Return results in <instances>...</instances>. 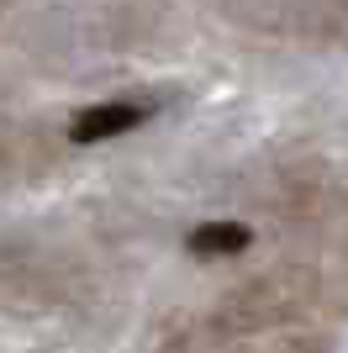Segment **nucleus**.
Instances as JSON below:
<instances>
[{
    "mask_svg": "<svg viewBox=\"0 0 348 353\" xmlns=\"http://www.w3.org/2000/svg\"><path fill=\"white\" fill-rule=\"evenodd\" d=\"M143 117H148L143 105H127V101L90 105V111H79V117H74L69 143H106V137H122V132H132Z\"/></svg>",
    "mask_w": 348,
    "mask_h": 353,
    "instance_id": "nucleus-1",
    "label": "nucleus"
},
{
    "mask_svg": "<svg viewBox=\"0 0 348 353\" xmlns=\"http://www.w3.org/2000/svg\"><path fill=\"white\" fill-rule=\"evenodd\" d=\"M248 248V227L238 221H206L190 232V253H243Z\"/></svg>",
    "mask_w": 348,
    "mask_h": 353,
    "instance_id": "nucleus-2",
    "label": "nucleus"
}]
</instances>
